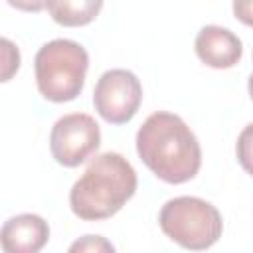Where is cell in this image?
<instances>
[{
    "label": "cell",
    "instance_id": "1",
    "mask_svg": "<svg viewBox=\"0 0 253 253\" xmlns=\"http://www.w3.org/2000/svg\"><path fill=\"white\" fill-rule=\"evenodd\" d=\"M136 152L146 168L168 184L192 180L202 166V148L190 126L174 113H152L136 132Z\"/></svg>",
    "mask_w": 253,
    "mask_h": 253
},
{
    "label": "cell",
    "instance_id": "2",
    "mask_svg": "<svg viewBox=\"0 0 253 253\" xmlns=\"http://www.w3.org/2000/svg\"><path fill=\"white\" fill-rule=\"evenodd\" d=\"M136 172L119 152H103L85 168L69 192L71 211L85 221L115 215L136 192Z\"/></svg>",
    "mask_w": 253,
    "mask_h": 253
},
{
    "label": "cell",
    "instance_id": "3",
    "mask_svg": "<svg viewBox=\"0 0 253 253\" xmlns=\"http://www.w3.org/2000/svg\"><path fill=\"white\" fill-rule=\"evenodd\" d=\"M89 55L73 40H51L43 43L34 59L38 91L53 103L73 101L85 85Z\"/></svg>",
    "mask_w": 253,
    "mask_h": 253
},
{
    "label": "cell",
    "instance_id": "4",
    "mask_svg": "<svg viewBox=\"0 0 253 253\" xmlns=\"http://www.w3.org/2000/svg\"><path fill=\"white\" fill-rule=\"evenodd\" d=\"M158 223L172 241L192 251L211 247L223 231V219L217 208L194 196L168 200L160 210Z\"/></svg>",
    "mask_w": 253,
    "mask_h": 253
},
{
    "label": "cell",
    "instance_id": "5",
    "mask_svg": "<svg viewBox=\"0 0 253 253\" xmlns=\"http://www.w3.org/2000/svg\"><path fill=\"white\" fill-rule=\"evenodd\" d=\"M101 144L99 125L91 115L71 113L55 121L49 132L51 156L67 168L83 164L91 154L97 152Z\"/></svg>",
    "mask_w": 253,
    "mask_h": 253
},
{
    "label": "cell",
    "instance_id": "6",
    "mask_svg": "<svg viewBox=\"0 0 253 253\" xmlns=\"http://www.w3.org/2000/svg\"><path fill=\"white\" fill-rule=\"evenodd\" d=\"M142 103V85L128 69H109L95 85V111L111 125L128 123Z\"/></svg>",
    "mask_w": 253,
    "mask_h": 253
},
{
    "label": "cell",
    "instance_id": "7",
    "mask_svg": "<svg viewBox=\"0 0 253 253\" xmlns=\"http://www.w3.org/2000/svg\"><path fill=\"white\" fill-rule=\"evenodd\" d=\"M196 55L202 63L213 69L233 67L243 53L241 40L227 28L221 26H204L196 36Z\"/></svg>",
    "mask_w": 253,
    "mask_h": 253
},
{
    "label": "cell",
    "instance_id": "8",
    "mask_svg": "<svg viewBox=\"0 0 253 253\" xmlns=\"http://www.w3.org/2000/svg\"><path fill=\"white\" fill-rule=\"evenodd\" d=\"M49 239V225L36 213L10 217L0 231V245L6 253H38Z\"/></svg>",
    "mask_w": 253,
    "mask_h": 253
},
{
    "label": "cell",
    "instance_id": "9",
    "mask_svg": "<svg viewBox=\"0 0 253 253\" xmlns=\"http://www.w3.org/2000/svg\"><path fill=\"white\" fill-rule=\"evenodd\" d=\"M103 8V0H49L47 12L59 26L77 28L91 24Z\"/></svg>",
    "mask_w": 253,
    "mask_h": 253
},
{
    "label": "cell",
    "instance_id": "10",
    "mask_svg": "<svg viewBox=\"0 0 253 253\" xmlns=\"http://www.w3.org/2000/svg\"><path fill=\"white\" fill-rule=\"evenodd\" d=\"M235 154L237 160L241 164V168L253 176V123L247 125L239 136H237V144H235Z\"/></svg>",
    "mask_w": 253,
    "mask_h": 253
},
{
    "label": "cell",
    "instance_id": "11",
    "mask_svg": "<svg viewBox=\"0 0 253 253\" xmlns=\"http://www.w3.org/2000/svg\"><path fill=\"white\" fill-rule=\"evenodd\" d=\"M20 67L18 47L10 40H2V81H8Z\"/></svg>",
    "mask_w": 253,
    "mask_h": 253
},
{
    "label": "cell",
    "instance_id": "12",
    "mask_svg": "<svg viewBox=\"0 0 253 253\" xmlns=\"http://www.w3.org/2000/svg\"><path fill=\"white\" fill-rule=\"evenodd\" d=\"M69 251H95V253H101V251H109V253H113L115 251V245L113 243H109L105 237H101V235H85L83 239H79V241H75L71 247H69Z\"/></svg>",
    "mask_w": 253,
    "mask_h": 253
},
{
    "label": "cell",
    "instance_id": "13",
    "mask_svg": "<svg viewBox=\"0 0 253 253\" xmlns=\"http://www.w3.org/2000/svg\"><path fill=\"white\" fill-rule=\"evenodd\" d=\"M233 14L241 24L253 28V0H233Z\"/></svg>",
    "mask_w": 253,
    "mask_h": 253
},
{
    "label": "cell",
    "instance_id": "14",
    "mask_svg": "<svg viewBox=\"0 0 253 253\" xmlns=\"http://www.w3.org/2000/svg\"><path fill=\"white\" fill-rule=\"evenodd\" d=\"M12 8L22 12H42L49 0H6Z\"/></svg>",
    "mask_w": 253,
    "mask_h": 253
},
{
    "label": "cell",
    "instance_id": "15",
    "mask_svg": "<svg viewBox=\"0 0 253 253\" xmlns=\"http://www.w3.org/2000/svg\"><path fill=\"white\" fill-rule=\"evenodd\" d=\"M247 91H249V97H251V101H253V73H251V77H249V83H247Z\"/></svg>",
    "mask_w": 253,
    "mask_h": 253
}]
</instances>
